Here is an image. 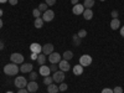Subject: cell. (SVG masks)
Wrapping results in <instances>:
<instances>
[{"label": "cell", "instance_id": "6da1fadb", "mask_svg": "<svg viewBox=\"0 0 124 93\" xmlns=\"http://www.w3.org/2000/svg\"><path fill=\"white\" fill-rule=\"evenodd\" d=\"M19 71H20V67L16 65V63H8L5 67H4V73L8 75V76H15L19 73Z\"/></svg>", "mask_w": 124, "mask_h": 93}, {"label": "cell", "instance_id": "7a4b0ae2", "mask_svg": "<svg viewBox=\"0 0 124 93\" xmlns=\"http://www.w3.org/2000/svg\"><path fill=\"white\" fill-rule=\"evenodd\" d=\"M14 85H15V87H17V88L20 89V88H24V87H26V86H27V81H26V78H25V77L20 76V77H16V78H15Z\"/></svg>", "mask_w": 124, "mask_h": 93}, {"label": "cell", "instance_id": "3957f363", "mask_svg": "<svg viewBox=\"0 0 124 93\" xmlns=\"http://www.w3.org/2000/svg\"><path fill=\"white\" fill-rule=\"evenodd\" d=\"M92 63V57L89 55H82L79 57V65L83 66V67H87Z\"/></svg>", "mask_w": 124, "mask_h": 93}, {"label": "cell", "instance_id": "277c9868", "mask_svg": "<svg viewBox=\"0 0 124 93\" xmlns=\"http://www.w3.org/2000/svg\"><path fill=\"white\" fill-rule=\"evenodd\" d=\"M52 78H54L55 82H57V83H62V82H63V79H65V72H63V71H61V70L54 72Z\"/></svg>", "mask_w": 124, "mask_h": 93}, {"label": "cell", "instance_id": "5b68a950", "mask_svg": "<svg viewBox=\"0 0 124 93\" xmlns=\"http://www.w3.org/2000/svg\"><path fill=\"white\" fill-rule=\"evenodd\" d=\"M10 60H11L13 63H16V65L24 63V56L21 54H17V52H15V54H13L11 56H10Z\"/></svg>", "mask_w": 124, "mask_h": 93}, {"label": "cell", "instance_id": "8992f818", "mask_svg": "<svg viewBox=\"0 0 124 93\" xmlns=\"http://www.w3.org/2000/svg\"><path fill=\"white\" fill-rule=\"evenodd\" d=\"M55 17V13L52 11V10H46V11L42 15V20L45 23H50V21H52Z\"/></svg>", "mask_w": 124, "mask_h": 93}, {"label": "cell", "instance_id": "52a82bcc", "mask_svg": "<svg viewBox=\"0 0 124 93\" xmlns=\"http://www.w3.org/2000/svg\"><path fill=\"white\" fill-rule=\"evenodd\" d=\"M48 61L51 62V65H54V63L56 65L61 61V55L57 54V52H52L51 55H48Z\"/></svg>", "mask_w": 124, "mask_h": 93}, {"label": "cell", "instance_id": "ba28073f", "mask_svg": "<svg viewBox=\"0 0 124 93\" xmlns=\"http://www.w3.org/2000/svg\"><path fill=\"white\" fill-rule=\"evenodd\" d=\"M70 63H68V61H66V60H61L60 62H58V68L61 70V71H63V72H67V71H70Z\"/></svg>", "mask_w": 124, "mask_h": 93}, {"label": "cell", "instance_id": "9c48e42d", "mask_svg": "<svg viewBox=\"0 0 124 93\" xmlns=\"http://www.w3.org/2000/svg\"><path fill=\"white\" fill-rule=\"evenodd\" d=\"M83 11H85V6L81 5V4H76L72 8V13L75 15H81V14H83Z\"/></svg>", "mask_w": 124, "mask_h": 93}, {"label": "cell", "instance_id": "30bf717a", "mask_svg": "<svg viewBox=\"0 0 124 93\" xmlns=\"http://www.w3.org/2000/svg\"><path fill=\"white\" fill-rule=\"evenodd\" d=\"M26 87H27V91L31 92V93H34V92H36L39 89V85L36 83V81H30Z\"/></svg>", "mask_w": 124, "mask_h": 93}, {"label": "cell", "instance_id": "8fae6325", "mask_svg": "<svg viewBox=\"0 0 124 93\" xmlns=\"http://www.w3.org/2000/svg\"><path fill=\"white\" fill-rule=\"evenodd\" d=\"M54 52V45L52 44H46L45 46H42V54L44 55H51Z\"/></svg>", "mask_w": 124, "mask_h": 93}, {"label": "cell", "instance_id": "7c38bea8", "mask_svg": "<svg viewBox=\"0 0 124 93\" xmlns=\"http://www.w3.org/2000/svg\"><path fill=\"white\" fill-rule=\"evenodd\" d=\"M30 50H31V52H35V54L40 55L41 52H42V46L35 42V44H31V46H30Z\"/></svg>", "mask_w": 124, "mask_h": 93}, {"label": "cell", "instance_id": "4fadbf2b", "mask_svg": "<svg viewBox=\"0 0 124 93\" xmlns=\"http://www.w3.org/2000/svg\"><path fill=\"white\" fill-rule=\"evenodd\" d=\"M39 72H40V75H41V76L46 77V76H50V73H51V70H50V67H48V66H45V65H42V66L40 67Z\"/></svg>", "mask_w": 124, "mask_h": 93}, {"label": "cell", "instance_id": "5bb4252c", "mask_svg": "<svg viewBox=\"0 0 124 93\" xmlns=\"http://www.w3.org/2000/svg\"><path fill=\"white\" fill-rule=\"evenodd\" d=\"M34 66L31 63H23V66L20 67V71L23 72V73H30L31 71H32Z\"/></svg>", "mask_w": 124, "mask_h": 93}, {"label": "cell", "instance_id": "9a60e30c", "mask_svg": "<svg viewBox=\"0 0 124 93\" xmlns=\"http://www.w3.org/2000/svg\"><path fill=\"white\" fill-rule=\"evenodd\" d=\"M73 75H76V76H79V75H82L83 73V66H81V65H76V66H73Z\"/></svg>", "mask_w": 124, "mask_h": 93}, {"label": "cell", "instance_id": "2e32d148", "mask_svg": "<svg viewBox=\"0 0 124 93\" xmlns=\"http://www.w3.org/2000/svg\"><path fill=\"white\" fill-rule=\"evenodd\" d=\"M83 17L86 20H91L93 17V11H92V9H85V11H83Z\"/></svg>", "mask_w": 124, "mask_h": 93}, {"label": "cell", "instance_id": "e0dca14e", "mask_svg": "<svg viewBox=\"0 0 124 93\" xmlns=\"http://www.w3.org/2000/svg\"><path fill=\"white\" fill-rule=\"evenodd\" d=\"M110 27H112V30H118V29L120 27L119 20H118V19H113L112 21H110Z\"/></svg>", "mask_w": 124, "mask_h": 93}, {"label": "cell", "instance_id": "ac0fdd59", "mask_svg": "<svg viewBox=\"0 0 124 93\" xmlns=\"http://www.w3.org/2000/svg\"><path fill=\"white\" fill-rule=\"evenodd\" d=\"M37 63L40 65V66H42V65H45V62H46V55H44L42 52H41L39 56H37Z\"/></svg>", "mask_w": 124, "mask_h": 93}, {"label": "cell", "instance_id": "d6986e66", "mask_svg": "<svg viewBox=\"0 0 124 93\" xmlns=\"http://www.w3.org/2000/svg\"><path fill=\"white\" fill-rule=\"evenodd\" d=\"M44 20H42V17H36L35 19V23H34V25H35V27L36 29H41L44 26Z\"/></svg>", "mask_w": 124, "mask_h": 93}, {"label": "cell", "instance_id": "ffe728a7", "mask_svg": "<svg viewBox=\"0 0 124 93\" xmlns=\"http://www.w3.org/2000/svg\"><path fill=\"white\" fill-rule=\"evenodd\" d=\"M58 91H60L58 87H57L56 85H54V83H51V85L47 86V92H48V93H57Z\"/></svg>", "mask_w": 124, "mask_h": 93}, {"label": "cell", "instance_id": "44dd1931", "mask_svg": "<svg viewBox=\"0 0 124 93\" xmlns=\"http://www.w3.org/2000/svg\"><path fill=\"white\" fill-rule=\"evenodd\" d=\"M72 58H73V52H72V51H66V52L63 54V60L70 61Z\"/></svg>", "mask_w": 124, "mask_h": 93}, {"label": "cell", "instance_id": "7402d4cb", "mask_svg": "<svg viewBox=\"0 0 124 93\" xmlns=\"http://www.w3.org/2000/svg\"><path fill=\"white\" fill-rule=\"evenodd\" d=\"M93 5H94V0H85V3H83V6L86 9H91Z\"/></svg>", "mask_w": 124, "mask_h": 93}, {"label": "cell", "instance_id": "603a6c76", "mask_svg": "<svg viewBox=\"0 0 124 93\" xmlns=\"http://www.w3.org/2000/svg\"><path fill=\"white\" fill-rule=\"evenodd\" d=\"M52 81H54V78H52V77L46 76V77L44 78V83H45L46 86H48V85H51V83H52Z\"/></svg>", "mask_w": 124, "mask_h": 93}, {"label": "cell", "instance_id": "cb8c5ba5", "mask_svg": "<svg viewBox=\"0 0 124 93\" xmlns=\"http://www.w3.org/2000/svg\"><path fill=\"white\" fill-rule=\"evenodd\" d=\"M47 6H48V5H47V4H40V5H39V8H37V9H39V10H40V11H41V13H42V11H44V13H45V11H46V10H48V9H47Z\"/></svg>", "mask_w": 124, "mask_h": 93}, {"label": "cell", "instance_id": "d4e9b609", "mask_svg": "<svg viewBox=\"0 0 124 93\" xmlns=\"http://www.w3.org/2000/svg\"><path fill=\"white\" fill-rule=\"evenodd\" d=\"M77 35H78V37H79V39H83V37H86V36H87V31H86V30H79Z\"/></svg>", "mask_w": 124, "mask_h": 93}, {"label": "cell", "instance_id": "484cf974", "mask_svg": "<svg viewBox=\"0 0 124 93\" xmlns=\"http://www.w3.org/2000/svg\"><path fill=\"white\" fill-rule=\"evenodd\" d=\"M72 39H73V44H75L76 46H78V45L81 44V40H82V39H79V37H78V35H75Z\"/></svg>", "mask_w": 124, "mask_h": 93}, {"label": "cell", "instance_id": "4316f807", "mask_svg": "<svg viewBox=\"0 0 124 93\" xmlns=\"http://www.w3.org/2000/svg\"><path fill=\"white\" fill-rule=\"evenodd\" d=\"M67 88H68V86H67L66 83H63V82H62V83H61V85L58 86V89H60L61 92H65V91H66Z\"/></svg>", "mask_w": 124, "mask_h": 93}, {"label": "cell", "instance_id": "83f0119b", "mask_svg": "<svg viewBox=\"0 0 124 93\" xmlns=\"http://www.w3.org/2000/svg\"><path fill=\"white\" fill-rule=\"evenodd\" d=\"M36 78H37V73L34 71H31L30 72V81H36Z\"/></svg>", "mask_w": 124, "mask_h": 93}, {"label": "cell", "instance_id": "f1b7e54d", "mask_svg": "<svg viewBox=\"0 0 124 93\" xmlns=\"http://www.w3.org/2000/svg\"><path fill=\"white\" fill-rule=\"evenodd\" d=\"M32 15L35 16V17H40V15H41V11L39 9H35V10H32Z\"/></svg>", "mask_w": 124, "mask_h": 93}, {"label": "cell", "instance_id": "f546056e", "mask_svg": "<svg viewBox=\"0 0 124 93\" xmlns=\"http://www.w3.org/2000/svg\"><path fill=\"white\" fill-rule=\"evenodd\" d=\"M113 93H123V88L122 87H116L113 89Z\"/></svg>", "mask_w": 124, "mask_h": 93}, {"label": "cell", "instance_id": "4dcf8cb0", "mask_svg": "<svg viewBox=\"0 0 124 93\" xmlns=\"http://www.w3.org/2000/svg\"><path fill=\"white\" fill-rule=\"evenodd\" d=\"M46 4H47L48 6H52V5L56 4V0H46Z\"/></svg>", "mask_w": 124, "mask_h": 93}, {"label": "cell", "instance_id": "1f68e13d", "mask_svg": "<svg viewBox=\"0 0 124 93\" xmlns=\"http://www.w3.org/2000/svg\"><path fill=\"white\" fill-rule=\"evenodd\" d=\"M102 93H113V89H110V88H104V89H102Z\"/></svg>", "mask_w": 124, "mask_h": 93}, {"label": "cell", "instance_id": "d6a6232c", "mask_svg": "<svg viewBox=\"0 0 124 93\" xmlns=\"http://www.w3.org/2000/svg\"><path fill=\"white\" fill-rule=\"evenodd\" d=\"M37 54H35V52H31V56H30V58L31 60H37Z\"/></svg>", "mask_w": 124, "mask_h": 93}, {"label": "cell", "instance_id": "836d02e7", "mask_svg": "<svg viewBox=\"0 0 124 93\" xmlns=\"http://www.w3.org/2000/svg\"><path fill=\"white\" fill-rule=\"evenodd\" d=\"M57 68H58V66H56L55 63H54L52 66H51V67H50V70H51V71H52V72H56V71H57Z\"/></svg>", "mask_w": 124, "mask_h": 93}, {"label": "cell", "instance_id": "e575fe53", "mask_svg": "<svg viewBox=\"0 0 124 93\" xmlns=\"http://www.w3.org/2000/svg\"><path fill=\"white\" fill-rule=\"evenodd\" d=\"M17 93H29V91H27V89H25V88H20Z\"/></svg>", "mask_w": 124, "mask_h": 93}, {"label": "cell", "instance_id": "d590c367", "mask_svg": "<svg viewBox=\"0 0 124 93\" xmlns=\"http://www.w3.org/2000/svg\"><path fill=\"white\" fill-rule=\"evenodd\" d=\"M112 16L114 17V19H117V16H118V11H116V10H114V11H112Z\"/></svg>", "mask_w": 124, "mask_h": 93}, {"label": "cell", "instance_id": "8d00e7d4", "mask_svg": "<svg viewBox=\"0 0 124 93\" xmlns=\"http://www.w3.org/2000/svg\"><path fill=\"white\" fill-rule=\"evenodd\" d=\"M9 3L11 4V5H16L17 4V0H9Z\"/></svg>", "mask_w": 124, "mask_h": 93}, {"label": "cell", "instance_id": "74e56055", "mask_svg": "<svg viewBox=\"0 0 124 93\" xmlns=\"http://www.w3.org/2000/svg\"><path fill=\"white\" fill-rule=\"evenodd\" d=\"M120 35H122V36L124 37V26H123V27L120 29Z\"/></svg>", "mask_w": 124, "mask_h": 93}, {"label": "cell", "instance_id": "f35d334b", "mask_svg": "<svg viewBox=\"0 0 124 93\" xmlns=\"http://www.w3.org/2000/svg\"><path fill=\"white\" fill-rule=\"evenodd\" d=\"M71 3L73 5H76V4H78V0H71Z\"/></svg>", "mask_w": 124, "mask_h": 93}, {"label": "cell", "instance_id": "ab89813d", "mask_svg": "<svg viewBox=\"0 0 124 93\" xmlns=\"http://www.w3.org/2000/svg\"><path fill=\"white\" fill-rule=\"evenodd\" d=\"M3 48H4V44L1 42V41H0V51H1Z\"/></svg>", "mask_w": 124, "mask_h": 93}, {"label": "cell", "instance_id": "60d3db41", "mask_svg": "<svg viewBox=\"0 0 124 93\" xmlns=\"http://www.w3.org/2000/svg\"><path fill=\"white\" fill-rule=\"evenodd\" d=\"M1 27H3V20L0 19V29H1Z\"/></svg>", "mask_w": 124, "mask_h": 93}, {"label": "cell", "instance_id": "b9f144b4", "mask_svg": "<svg viewBox=\"0 0 124 93\" xmlns=\"http://www.w3.org/2000/svg\"><path fill=\"white\" fill-rule=\"evenodd\" d=\"M6 1H9V0H0V3H3V4H4V3H6Z\"/></svg>", "mask_w": 124, "mask_h": 93}, {"label": "cell", "instance_id": "7bdbcfd3", "mask_svg": "<svg viewBox=\"0 0 124 93\" xmlns=\"http://www.w3.org/2000/svg\"><path fill=\"white\" fill-rule=\"evenodd\" d=\"M1 16H3V10L0 9V17H1Z\"/></svg>", "mask_w": 124, "mask_h": 93}, {"label": "cell", "instance_id": "ee69618b", "mask_svg": "<svg viewBox=\"0 0 124 93\" xmlns=\"http://www.w3.org/2000/svg\"><path fill=\"white\" fill-rule=\"evenodd\" d=\"M6 93H14V92H10V91H9V92H6Z\"/></svg>", "mask_w": 124, "mask_h": 93}, {"label": "cell", "instance_id": "f6af8a7d", "mask_svg": "<svg viewBox=\"0 0 124 93\" xmlns=\"http://www.w3.org/2000/svg\"><path fill=\"white\" fill-rule=\"evenodd\" d=\"M101 1H104V0H101Z\"/></svg>", "mask_w": 124, "mask_h": 93}]
</instances>
